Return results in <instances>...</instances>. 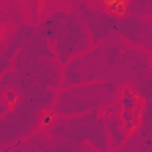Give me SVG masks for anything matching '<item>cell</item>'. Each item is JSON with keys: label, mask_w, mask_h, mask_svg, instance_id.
Segmentation results:
<instances>
[{"label": "cell", "mask_w": 152, "mask_h": 152, "mask_svg": "<svg viewBox=\"0 0 152 152\" xmlns=\"http://www.w3.org/2000/svg\"><path fill=\"white\" fill-rule=\"evenodd\" d=\"M54 119H55V114L54 113H51V112L46 113V114L43 115V118L40 120V124H42L43 127H48V126H50V125L52 124Z\"/></svg>", "instance_id": "7a4b0ae2"}, {"label": "cell", "mask_w": 152, "mask_h": 152, "mask_svg": "<svg viewBox=\"0 0 152 152\" xmlns=\"http://www.w3.org/2000/svg\"><path fill=\"white\" fill-rule=\"evenodd\" d=\"M128 4H129V0H118V3L115 5L112 13H114L118 17H124L127 12Z\"/></svg>", "instance_id": "6da1fadb"}, {"label": "cell", "mask_w": 152, "mask_h": 152, "mask_svg": "<svg viewBox=\"0 0 152 152\" xmlns=\"http://www.w3.org/2000/svg\"><path fill=\"white\" fill-rule=\"evenodd\" d=\"M102 1H104L106 10L110 11V12H113L115 5H117V3H118V0H102Z\"/></svg>", "instance_id": "3957f363"}, {"label": "cell", "mask_w": 152, "mask_h": 152, "mask_svg": "<svg viewBox=\"0 0 152 152\" xmlns=\"http://www.w3.org/2000/svg\"><path fill=\"white\" fill-rule=\"evenodd\" d=\"M135 128H137V126H133V127H131V129H129V132H134V131H135Z\"/></svg>", "instance_id": "277c9868"}]
</instances>
